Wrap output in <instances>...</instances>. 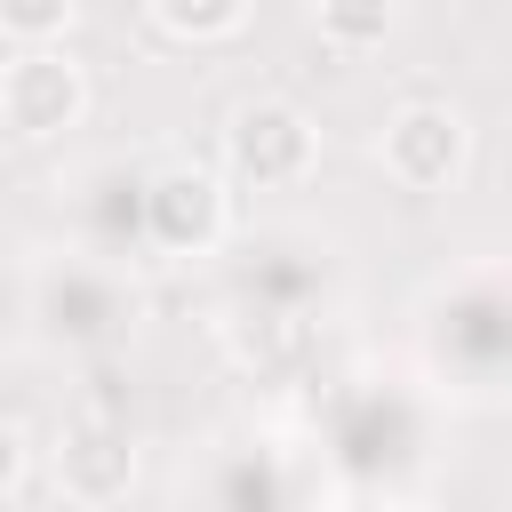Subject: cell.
Wrapping results in <instances>:
<instances>
[{"label":"cell","mask_w":512,"mask_h":512,"mask_svg":"<svg viewBox=\"0 0 512 512\" xmlns=\"http://www.w3.org/2000/svg\"><path fill=\"white\" fill-rule=\"evenodd\" d=\"M224 160H232L240 184L280 192V184H304V176H312V160H320V128H312L296 104L256 96V104L232 112V128H224Z\"/></svg>","instance_id":"obj_1"},{"label":"cell","mask_w":512,"mask_h":512,"mask_svg":"<svg viewBox=\"0 0 512 512\" xmlns=\"http://www.w3.org/2000/svg\"><path fill=\"white\" fill-rule=\"evenodd\" d=\"M320 40L336 56H368L392 40V0H320Z\"/></svg>","instance_id":"obj_6"},{"label":"cell","mask_w":512,"mask_h":512,"mask_svg":"<svg viewBox=\"0 0 512 512\" xmlns=\"http://www.w3.org/2000/svg\"><path fill=\"white\" fill-rule=\"evenodd\" d=\"M72 16H80V0H0V32L16 48H56L72 32Z\"/></svg>","instance_id":"obj_8"},{"label":"cell","mask_w":512,"mask_h":512,"mask_svg":"<svg viewBox=\"0 0 512 512\" xmlns=\"http://www.w3.org/2000/svg\"><path fill=\"white\" fill-rule=\"evenodd\" d=\"M464 152H472V128L456 104H400L376 136V160L400 192H448L464 176Z\"/></svg>","instance_id":"obj_2"},{"label":"cell","mask_w":512,"mask_h":512,"mask_svg":"<svg viewBox=\"0 0 512 512\" xmlns=\"http://www.w3.org/2000/svg\"><path fill=\"white\" fill-rule=\"evenodd\" d=\"M24 464H32V448H24V432H16L8 416H0V496H8L16 480H24Z\"/></svg>","instance_id":"obj_9"},{"label":"cell","mask_w":512,"mask_h":512,"mask_svg":"<svg viewBox=\"0 0 512 512\" xmlns=\"http://www.w3.org/2000/svg\"><path fill=\"white\" fill-rule=\"evenodd\" d=\"M56 488H64L72 504H88V512L120 504V496L136 488V440H128V424H112V416H72V424L56 432Z\"/></svg>","instance_id":"obj_5"},{"label":"cell","mask_w":512,"mask_h":512,"mask_svg":"<svg viewBox=\"0 0 512 512\" xmlns=\"http://www.w3.org/2000/svg\"><path fill=\"white\" fill-rule=\"evenodd\" d=\"M168 40H224L248 24V0H144Z\"/></svg>","instance_id":"obj_7"},{"label":"cell","mask_w":512,"mask_h":512,"mask_svg":"<svg viewBox=\"0 0 512 512\" xmlns=\"http://www.w3.org/2000/svg\"><path fill=\"white\" fill-rule=\"evenodd\" d=\"M88 112V72L64 48H16L0 72V120L16 136H64Z\"/></svg>","instance_id":"obj_3"},{"label":"cell","mask_w":512,"mask_h":512,"mask_svg":"<svg viewBox=\"0 0 512 512\" xmlns=\"http://www.w3.org/2000/svg\"><path fill=\"white\" fill-rule=\"evenodd\" d=\"M392 512H432V504H392Z\"/></svg>","instance_id":"obj_10"},{"label":"cell","mask_w":512,"mask_h":512,"mask_svg":"<svg viewBox=\"0 0 512 512\" xmlns=\"http://www.w3.org/2000/svg\"><path fill=\"white\" fill-rule=\"evenodd\" d=\"M232 224V200L208 168H160L144 184V232L168 248V256H208Z\"/></svg>","instance_id":"obj_4"}]
</instances>
